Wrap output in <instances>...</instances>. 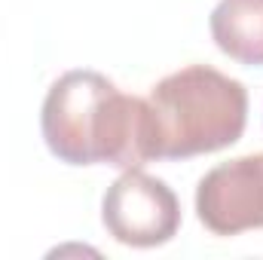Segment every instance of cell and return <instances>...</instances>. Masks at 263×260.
<instances>
[{
	"label": "cell",
	"instance_id": "277c9868",
	"mask_svg": "<svg viewBox=\"0 0 263 260\" xmlns=\"http://www.w3.org/2000/svg\"><path fill=\"white\" fill-rule=\"evenodd\" d=\"M196 214L214 236L263 230V153L236 156L205 172L196 187Z\"/></svg>",
	"mask_w": 263,
	"mask_h": 260
},
{
	"label": "cell",
	"instance_id": "6da1fadb",
	"mask_svg": "<svg viewBox=\"0 0 263 260\" xmlns=\"http://www.w3.org/2000/svg\"><path fill=\"white\" fill-rule=\"evenodd\" d=\"M40 129L49 153L67 165L126 172L153 159L147 98L120 92L98 70H67L49 86Z\"/></svg>",
	"mask_w": 263,
	"mask_h": 260
},
{
	"label": "cell",
	"instance_id": "3957f363",
	"mask_svg": "<svg viewBox=\"0 0 263 260\" xmlns=\"http://www.w3.org/2000/svg\"><path fill=\"white\" fill-rule=\"evenodd\" d=\"M101 224L120 245L159 248L181 230V202L162 178L126 169L101 199Z\"/></svg>",
	"mask_w": 263,
	"mask_h": 260
},
{
	"label": "cell",
	"instance_id": "7a4b0ae2",
	"mask_svg": "<svg viewBox=\"0 0 263 260\" xmlns=\"http://www.w3.org/2000/svg\"><path fill=\"white\" fill-rule=\"evenodd\" d=\"M150 156L190 159L236 144L248 123V89L208 65L162 77L147 98Z\"/></svg>",
	"mask_w": 263,
	"mask_h": 260
},
{
	"label": "cell",
	"instance_id": "5b68a950",
	"mask_svg": "<svg viewBox=\"0 0 263 260\" xmlns=\"http://www.w3.org/2000/svg\"><path fill=\"white\" fill-rule=\"evenodd\" d=\"M214 46L233 62L263 67V0H220L208 18Z\"/></svg>",
	"mask_w": 263,
	"mask_h": 260
}]
</instances>
